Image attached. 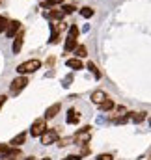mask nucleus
Listing matches in <instances>:
<instances>
[{"instance_id":"1","label":"nucleus","mask_w":151,"mask_h":160,"mask_svg":"<svg viewBox=\"0 0 151 160\" xmlns=\"http://www.w3.org/2000/svg\"><path fill=\"white\" fill-rule=\"evenodd\" d=\"M38 69H41V62L39 60H26L21 65H17V73L23 75V77H26L30 73H36Z\"/></svg>"},{"instance_id":"2","label":"nucleus","mask_w":151,"mask_h":160,"mask_svg":"<svg viewBox=\"0 0 151 160\" xmlns=\"http://www.w3.org/2000/svg\"><path fill=\"white\" fill-rule=\"evenodd\" d=\"M47 132V119L45 118H39L32 123V127H30V134L34 136V138H41L43 134Z\"/></svg>"},{"instance_id":"3","label":"nucleus","mask_w":151,"mask_h":160,"mask_svg":"<svg viewBox=\"0 0 151 160\" xmlns=\"http://www.w3.org/2000/svg\"><path fill=\"white\" fill-rule=\"evenodd\" d=\"M26 84H28V78H26V77H23V75H19L15 80H11V86H9L11 95H19V93L26 88Z\"/></svg>"},{"instance_id":"4","label":"nucleus","mask_w":151,"mask_h":160,"mask_svg":"<svg viewBox=\"0 0 151 160\" xmlns=\"http://www.w3.org/2000/svg\"><path fill=\"white\" fill-rule=\"evenodd\" d=\"M91 127H84V128H80L78 132H76L75 136H73V140H75V143L78 145H86L88 142H90V138H91V130H90Z\"/></svg>"},{"instance_id":"5","label":"nucleus","mask_w":151,"mask_h":160,"mask_svg":"<svg viewBox=\"0 0 151 160\" xmlns=\"http://www.w3.org/2000/svg\"><path fill=\"white\" fill-rule=\"evenodd\" d=\"M58 140H60L58 138V130L56 128H47V132L41 136V145H52Z\"/></svg>"},{"instance_id":"6","label":"nucleus","mask_w":151,"mask_h":160,"mask_svg":"<svg viewBox=\"0 0 151 160\" xmlns=\"http://www.w3.org/2000/svg\"><path fill=\"white\" fill-rule=\"evenodd\" d=\"M21 32V22L19 21H9L6 26V38H15Z\"/></svg>"},{"instance_id":"7","label":"nucleus","mask_w":151,"mask_h":160,"mask_svg":"<svg viewBox=\"0 0 151 160\" xmlns=\"http://www.w3.org/2000/svg\"><path fill=\"white\" fill-rule=\"evenodd\" d=\"M19 158H23V151H21L19 147H11V149H8V151L2 155L0 160H19Z\"/></svg>"},{"instance_id":"8","label":"nucleus","mask_w":151,"mask_h":160,"mask_svg":"<svg viewBox=\"0 0 151 160\" xmlns=\"http://www.w3.org/2000/svg\"><path fill=\"white\" fill-rule=\"evenodd\" d=\"M107 99H108V95H107L103 89H97V91H93V93H91V102H93V104H97V106H101Z\"/></svg>"},{"instance_id":"9","label":"nucleus","mask_w":151,"mask_h":160,"mask_svg":"<svg viewBox=\"0 0 151 160\" xmlns=\"http://www.w3.org/2000/svg\"><path fill=\"white\" fill-rule=\"evenodd\" d=\"M60 110H62V104H60V102H54L52 106L47 108V112H45V119H54V118L58 116Z\"/></svg>"},{"instance_id":"10","label":"nucleus","mask_w":151,"mask_h":160,"mask_svg":"<svg viewBox=\"0 0 151 160\" xmlns=\"http://www.w3.org/2000/svg\"><path fill=\"white\" fill-rule=\"evenodd\" d=\"M13 39H15V41H13V54H19V52H21V48H23V30H21Z\"/></svg>"},{"instance_id":"11","label":"nucleus","mask_w":151,"mask_h":160,"mask_svg":"<svg viewBox=\"0 0 151 160\" xmlns=\"http://www.w3.org/2000/svg\"><path fill=\"white\" fill-rule=\"evenodd\" d=\"M24 140H26V132H21V134L13 136L9 143H11V147H19V145H23V143H24Z\"/></svg>"},{"instance_id":"12","label":"nucleus","mask_w":151,"mask_h":160,"mask_svg":"<svg viewBox=\"0 0 151 160\" xmlns=\"http://www.w3.org/2000/svg\"><path fill=\"white\" fill-rule=\"evenodd\" d=\"M65 65L69 67V69H73V71H76V69H82L84 65H82V62L78 60V58H69L67 62H65Z\"/></svg>"},{"instance_id":"13","label":"nucleus","mask_w":151,"mask_h":160,"mask_svg":"<svg viewBox=\"0 0 151 160\" xmlns=\"http://www.w3.org/2000/svg\"><path fill=\"white\" fill-rule=\"evenodd\" d=\"M76 47V38H71V36H67V39H65V52H71V50H75Z\"/></svg>"},{"instance_id":"14","label":"nucleus","mask_w":151,"mask_h":160,"mask_svg":"<svg viewBox=\"0 0 151 160\" xmlns=\"http://www.w3.org/2000/svg\"><path fill=\"white\" fill-rule=\"evenodd\" d=\"M78 121H80V116H78V114H76L75 110L71 108V110L67 112V123H69V125H76Z\"/></svg>"},{"instance_id":"15","label":"nucleus","mask_w":151,"mask_h":160,"mask_svg":"<svg viewBox=\"0 0 151 160\" xmlns=\"http://www.w3.org/2000/svg\"><path fill=\"white\" fill-rule=\"evenodd\" d=\"M131 119L134 121V123H142V121L146 119V112H133Z\"/></svg>"},{"instance_id":"16","label":"nucleus","mask_w":151,"mask_h":160,"mask_svg":"<svg viewBox=\"0 0 151 160\" xmlns=\"http://www.w3.org/2000/svg\"><path fill=\"white\" fill-rule=\"evenodd\" d=\"M75 54H76V58L80 60V58H84V56H88V48L84 47V45H78L75 48Z\"/></svg>"},{"instance_id":"17","label":"nucleus","mask_w":151,"mask_h":160,"mask_svg":"<svg viewBox=\"0 0 151 160\" xmlns=\"http://www.w3.org/2000/svg\"><path fill=\"white\" fill-rule=\"evenodd\" d=\"M99 108H101L103 112H110V110H114V101H112V99H107Z\"/></svg>"},{"instance_id":"18","label":"nucleus","mask_w":151,"mask_h":160,"mask_svg":"<svg viewBox=\"0 0 151 160\" xmlns=\"http://www.w3.org/2000/svg\"><path fill=\"white\" fill-rule=\"evenodd\" d=\"M49 17L54 19V21H60V19L64 17V11H62V9H52V11L49 13Z\"/></svg>"},{"instance_id":"19","label":"nucleus","mask_w":151,"mask_h":160,"mask_svg":"<svg viewBox=\"0 0 151 160\" xmlns=\"http://www.w3.org/2000/svg\"><path fill=\"white\" fill-rule=\"evenodd\" d=\"M71 142H75V140H73V136H67V138H60L56 143H58V147H65V145H69Z\"/></svg>"},{"instance_id":"20","label":"nucleus","mask_w":151,"mask_h":160,"mask_svg":"<svg viewBox=\"0 0 151 160\" xmlns=\"http://www.w3.org/2000/svg\"><path fill=\"white\" fill-rule=\"evenodd\" d=\"M80 15H82L84 19H90V17H93V9L86 6V8H82V9H80Z\"/></svg>"},{"instance_id":"21","label":"nucleus","mask_w":151,"mask_h":160,"mask_svg":"<svg viewBox=\"0 0 151 160\" xmlns=\"http://www.w3.org/2000/svg\"><path fill=\"white\" fill-rule=\"evenodd\" d=\"M88 69L95 75V78H101V73H99V69L95 67V63H91V62H90V63H88Z\"/></svg>"},{"instance_id":"22","label":"nucleus","mask_w":151,"mask_h":160,"mask_svg":"<svg viewBox=\"0 0 151 160\" xmlns=\"http://www.w3.org/2000/svg\"><path fill=\"white\" fill-rule=\"evenodd\" d=\"M76 8L75 6H71V4H64V8H62V11H64V15H69V13H73Z\"/></svg>"},{"instance_id":"23","label":"nucleus","mask_w":151,"mask_h":160,"mask_svg":"<svg viewBox=\"0 0 151 160\" xmlns=\"http://www.w3.org/2000/svg\"><path fill=\"white\" fill-rule=\"evenodd\" d=\"M65 0H45L43 6H56V4H64Z\"/></svg>"},{"instance_id":"24","label":"nucleus","mask_w":151,"mask_h":160,"mask_svg":"<svg viewBox=\"0 0 151 160\" xmlns=\"http://www.w3.org/2000/svg\"><path fill=\"white\" fill-rule=\"evenodd\" d=\"M95 160H114V155H110V153H103V155H99Z\"/></svg>"},{"instance_id":"25","label":"nucleus","mask_w":151,"mask_h":160,"mask_svg":"<svg viewBox=\"0 0 151 160\" xmlns=\"http://www.w3.org/2000/svg\"><path fill=\"white\" fill-rule=\"evenodd\" d=\"M6 26H8V21H6V17H2V15H0V34L6 30Z\"/></svg>"},{"instance_id":"26","label":"nucleus","mask_w":151,"mask_h":160,"mask_svg":"<svg viewBox=\"0 0 151 160\" xmlns=\"http://www.w3.org/2000/svg\"><path fill=\"white\" fill-rule=\"evenodd\" d=\"M69 36H71V38H78V28H76L75 24L69 28Z\"/></svg>"},{"instance_id":"27","label":"nucleus","mask_w":151,"mask_h":160,"mask_svg":"<svg viewBox=\"0 0 151 160\" xmlns=\"http://www.w3.org/2000/svg\"><path fill=\"white\" fill-rule=\"evenodd\" d=\"M71 82H73V75H67V77L64 78V88H67V86H71Z\"/></svg>"},{"instance_id":"28","label":"nucleus","mask_w":151,"mask_h":160,"mask_svg":"<svg viewBox=\"0 0 151 160\" xmlns=\"http://www.w3.org/2000/svg\"><path fill=\"white\" fill-rule=\"evenodd\" d=\"M82 157L80 155H69V157H65V158H62V160H80Z\"/></svg>"},{"instance_id":"29","label":"nucleus","mask_w":151,"mask_h":160,"mask_svg":"<svg viewBox=\"0 0 151 160\" xmlns=\"http://www.w3.org/2000/svg\"><path fill=\"white\" fill-rule=\"evenodd\" d=\"M8 149H9V147H8L6 143H0V155H4V153H6Z\"/></svg>"},{"instance_id":"30","label":"nucleus","mask_w":151,"mask_h":160,"mask_svg":"<svg viewBox=\"0 0 151 160\" xmlns=\"http://www.w3.org/2000/svg\"><path fill=\"white\" fill-rule=\"evenodd\" d=\"M6 99H8V97H6V95H0V108H2V104H4V102H6Z\"/></svg>"},{"instance_id":"31","label":"nucleus","mask_w":151,"mask_h":160,"mask_svg":"<svg viewBox=\"0 0 151 160\" xmlns=\"http://www.w3.org/2000/svg\"><path fill=\"white\" fill-rule=\"evenodd\" d=\"M39 160H50V158H49V157H45V158H39Z\"/></svg>"},{"instance_id":"32","label":"nucleus","mask_w":151,"mask_h":160,"mask_svg":"<svg viewBox=\"0 0 151 160\" xmlns=\"http://www.w3.org/2000/svg\"><path fill=\"white\" fill-rule=\"evenodd\" d=\"M149 125H151V119H149Z\"/></svg>"},{"instance_id":"33","label":"nucleus","mask_w":151,"mask_h":160,"mask_svg":"<svg viewBox=\"0 0 151 160\" xmlns=\"http://www.w3.org/2000/svg\"><path fill=\"white\" fill-rule=\"evenodd\" d=\"M149 160H151V158H149Z\"/></svg>"}]
</instances>
